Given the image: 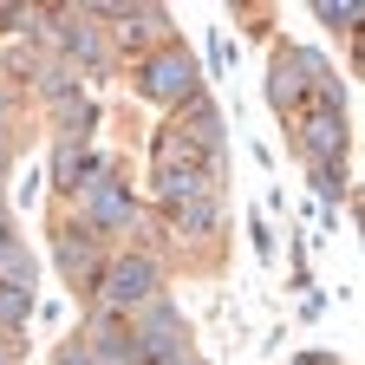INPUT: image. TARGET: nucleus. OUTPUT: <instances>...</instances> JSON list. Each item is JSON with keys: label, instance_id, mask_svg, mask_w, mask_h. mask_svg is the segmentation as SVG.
I'll return each instance as SVG.
<instances>
[{"label": "nucleus", "instance_id": "nucleus-1", "mask_svg": "<svg viewBox=\"0 0 365 365\" xmlns=\"http://www.w3.org/2000/svg\"><path fill=\"white\" fill-rule=\"evenodd\" d=\"M98 313H118V319H130L137 307H150L157 294H163V261L150 255V248H130V255H111L105 261V274H98Z\"/></svg>", "mask_w": 365, "mask_h": 365}, {"label": "nucleus", "instance_id": "nucleus-2", "mask_svg": "<svg viewBox=\"0 0 365 365\" xmlns=\"http://www.w3.org/2000/svg\"><path fill=\"white\" fill-rule=\"evenodd\" d=\"M130 339H137V359H144V365H182V359H196L190 352V319H182V307L163 300V294L130 313Z\"/></svg>", "mask_w": 365, "mask_h": 365}, {"label": "nucleus", "instance_id": "nucleus-3", "mask_svg": "<svg viewBox=\"0 0 365 365\" xmlns=\"http://www.w3.org/2000/svg\"><path fill=\"white\" fill-rule=\"evenodd\" d=\"M78 222H91L98 235H130V228L144 222V202H137V190H130L118 170H105L98 182H85V190H78Z\"/></svg>", "mask_w": 365, "mask_h": 365}, {"label": "nucleus", "instance_id": "nucleus-4", "mask_svg": "<svg viewBox=\"0 0 365 365\" xmlns=\"http://www.w3.org/2000/svg\"><path fill=\"white\" fill-rule=\"evenodd\" d=\"M137 85H144V98H157V105H190L196 91H202V72H196V59L170 39V46H157V53L137 66Z\"/></svg>", "mask_w": 365, "mask_h": 365}, {"label": "nucleus", "instance_id": "nucleus-5", "mask_svg": "<svg viewBox=\"0 0 365 365\" xmlns=\"http://www.w3.org/2000/svg\"><path fill=\"white\" fill-rule=\"evenodd\" d=\"M53 248H59V274L72 281V294H91L105 274V235L91 222H59L53 228Z\"/></svg>", "mask_w": 365, "mask_h": 365}, {"label": "nucleus", "instance_id": "nucleus-6", "mask_svg": "<svg viewBox=\"0 0 365 365\" xmlns=\"http://www.w3.org/2000/svg\"><path fill=\"white\" fill-rule=\"evenodd\" d=\"M53 26H59V53H66V66H85V72H105V33H98V20H91L85 7L72 14H53Z\"/></svg>", "mask_w": 365, "mask_h": 365}, {"label": "nucleus", "instance_id": "nucleus-7", "mask_svg": "<svg viewBox=\"0 0 365 365\" xmlns=\"http://www.w3.org/2000/svg\"><path fill=\"white\" fill-rule=\"evenodd\" d=\"M85 352L98 365H144L137 359V339H130V319H118V313H98L85 327Z\"/></svg>", "mask_w": 365, "mask_h": 365}, {"label": "nucleus", "instance_id": "nucleus-8", "mask_svg": "<svg viewBox=\"0 0 365 365\" xmlns=\"http://www.w3.org/2000/svg\"><path fill=\"white\" fill-rule=\"evenodd\" d=\"M300 150H307V163H339L346 157V111H307V124H300Z\"/></svg>", "mask_w": 365, "mask_h": 365}, {"label": "nucleus", "instance_id": "nucleus-9", "mask_svg": "<svg viewBox=\"0 0 365 365\" xmlns=\"http://www.w3.org/2000/svg\"><path fill=\"white\" fill-rule=\"evenodd\" d=\"M150 190H157L163 209H182V202H196V196H215L209 182H202V170H182V163H157L150 170Z\"/></svg>", "mask_w": 365, "mask_h": 365}, {"label": "nucleus", "instance_id": "nucleus-10", "mask_svg": "<svg viewBox=\"0 0 365 365\" xmlns=\"http://www.w3.org/2000/svg\"><path fill=\"white\" fill-rule=\"evenodd\" d=\"M176 124L190 130L202 150H228V124H222V111H215V98H209V91H196V98L182 105V118H176Z\"/></svg>", "mask_w": 365, "mask_h": 365}, {"label": "nucleus", "instance_id": "nucleus-11", "mask_svg": "<svg viewBox=\"0 0 365 365\" xmlns=\"http://www.w3.org/2000/svg\"><path fill=\"white\" fill-rule=\"evenodd\" d=\"M170 228H176L182 242H209V235H222V196H196V202L170 209Z\"/></svg>", "mask_w": 365, "mask_h": 365}, {"label": "nucleus", "instance_id": "nucleus-12", "mask_svg": "<svg viewBox=\"0 0 365 365\" xmlns=\"http://www.w3.org/2000/svg\"><path fill=\"white\" fill-rule=\"evenodd\" d=\"M300 59L294 53H281V59H274V78H267V98H274V111H294L300 105Z\"/></svg>", "mask_w": 365, "mask_h": 365}, {"label": "nucleus", "instance_id": "nucleus-13", "mask_svg": "<svg viewBox=\"0 0 365 365\" xmlns=\"http://www.w3.org/2000/svg\"><path fill=\"white\" fill-rule=\"evenodd\" d=\"M209 150L196 144V137L190 130H182V124H170V130H157V163H182V170H196Z\"/></svg>", "mask_w": 365, "mask_h": 365}, {"label": "nucleus", "instance_id": "nucleus-14", "mask_svg": "<svg viewBox=\"0 0 365 365\" xmlns=\"http://www.w3.org/2000/svg\"><path fill=\"white\" fill-rule=\"evenodd\" d=\"M26 319H33V294L0 281V339H20V333H26Z\"/></svg>", "mask_w": 365, "mask_h": 365}, {"label": "nucleus", "instance_id": "nucleus-15", "mask_svg": "<svg viewBox=\"0 0 365 365\" xmlns=\"http://www.w3.org/2000/svg\"><path fill=\"white\" fill-rule=\"evenodd\" d=\"M33 78H39V98H46V105H66V98H78V72H72V66H39Z\"/></svg>", "mask_w": 365, "mask_h": 365}, {"label": "nucleus", "instance_id": "nucleus-16", "mask_svg": "<svg viewBox=\"0 0 365 365\" xmlns=\"http://www.w3.org/2000/svg\"><path fill=\"white\" fill-rule=\"evenodd\" d=\"M0 281H7V287H26V294H33V255H26L20 242H14L7 255H0Z\"/></svg>", "mask_w": 365, "mask_h": 365}, {"label": "nucleus", "instance_id": "nucleus-17", "mask_svg": "<svg viewBox=\"0 0 365 365\" xmlns=\"http://www.w3.org/2000/svg\"><path fill=\"white\" fill-rule=\"evenodd\" d=\"M313 190H319V202L333 209V202L346 196V170H339V163H313Z\"/></svg>", "mask_w": 365, "mask_h": 365}, {"label": "nucleus", "instance_id": "nucleus-18", "mask_svg": "<svg viewBox=\"0 0 365 365\" xmlns=\"http://www.w3.org/2000/svg\"><path fill=\"white\" fill-rule=\"evenodd\" d=\"M319 20H327V26H359V7H333V0H319Z\"/></svg>", "mask_w": 365, "mask_h": 365}, {"label": "nucleus", "instance_id": "nucleus-19", "mask_svg": "<svg viewBox=\"0 0 365 365\" xmlns=\"http://www.w3.org/2000/svg\"><path fill=\"white\" fill-rule=\"evenodd\" d=\"M53 365H98V359H91V352H85V339H66V346H59V359H53Z\"/></svg>", "mask_w": 365, "mask_h": 365}, {"label": "nucleus", "instance_id": "nucleus-20", "mask_svg": "<svg viewBox=\"0 0 365 365\" xmlns=\"http://www.w3.org/2000/svg\"><path fill=\"white\" fill-rule=\"evenodd\" d=\"M7 124H14V98H7V85H0V144H7Z\"/></svg>", "mask_w": 365, "mask_h": 365}, {"label": "nucleus", "instance_id": "nucleus-21", "mask_svg": "<svg viewBox=\"0 0 365 365\" xmlns=\"http://www.w3.org/2000/svg\"><path fill=\"white\" fill-rule=\"evenodd\" d=\"M0 365H20V346L14 339H0Z\"/></svg>", "mask_w": 365, "mask_h": 365}, {"label": "nucleus", "instance_id": "nucleus-22", "mask_svg": "<svg viewBox=\"0 0 365 365\" xmlns=\"http://www.w3.org/2000/svg\"><path fill=\"white\" fill-rule=\"evenodd\" d=\"M14 248V228H7V215H0V255H7Z\"/></svg>", "mask_w": 365, "mask_h": 365}, {"label": "nucleus", "instance_id": "nucleus-23", "mask_svg": "<svg viewBox=\"0 0 365 365\" xmlns=\"http://www.w3.org/2000/svg\"><path fill=\"white\" fill-rule=\"evenodd\" d=\"M294 365H333V359H319V352H307V359H294Z\"/></svg>", "mask_w": 365, "mask_h": 365}, {"label": "nucleus", "instance_id": "nucleus-24", "mask_svg": "<svg viewBox=\"0 0 365 365\" xmlns=\"http://www.w3.org/2000/svg\"><path fill=\"white\" fill-rule=\"evenodd\" d=\"M182 365H202V359H182Z\"/></svg>", "mask_w": 365, "mask_h": 365}]
</instances>
